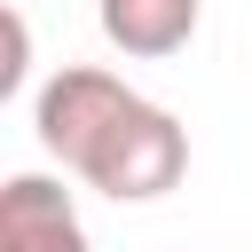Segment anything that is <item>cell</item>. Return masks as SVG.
<instances>
[{"mask_svg":"<svg viewBox=\"0 0 252 252\" xmlns=\"http://www.w3.org/2000/svg\"><path fill=\"white\" fill-rule=\"evenodd\" d=\"M0 252H94L79 228V205L47 173H16L0 189Z\"/></svg>","mask_w":252,"mask_h":252,"instance_id":"cell-3","label":"cell"},{"mask_svg":"<svg viewBox=\"0 0 252 252\" xmlns=\"http://www.w3.org/2000/svg\"><path fill=\"white\" fill-rule=\"evenodd\" d=\"M197 8L205 0H94L102 16V39L134 63H158V55H181L197 39Z\"/></svg>","mask_w":252,"mask_h":252,"instance_id":"cell-4","label":"cell"},{"mask_svg":"<svg viewBox=\"0 0 252 252\" xmlns=\"http://www.w3.org/2000/svg\"><path fill=\"white\" fill-rule=\"evenodd\" d=\"M134 102V87L118 79V71H102V63H63L39 94H32V134H39V150L47 158H63L71 173H79V158L110 134V118Z\"/></svg>","mask_w":252,"mask_h":252,"instance_id":"cell-2","label":"cell"},{"mask_svg":"<svg viewBox=\"0 0 252 252\" xmlns=\"http://www.w3.org/2000/svg\"><path fill=\"white\" fill-rule=\"evenodd\" d=\"M24 63H32V32H24V16L8 8V63H0V94L24 87Z\"/></svg>","mask_w":252,"mask_h":252,"instance_id":"cell-5","label":"cell"},{"mask_svg":"<svg viewBox=\"0 0 252 252\" xmlns=\"http://www.w3.org/2000/svg\"><path fill=\"white\" fill-rule=\"evenodd\" d=\"M181 173H189V134H181V118L158 110L150 94H134V102L110 118V134L79 158V181L102 189V197H118V205H150V197L181 189Z\"/></svg>","mask_w":252,"mask_h":252,"instance_id":"cell-1","label":"cell"}]
</instances>
